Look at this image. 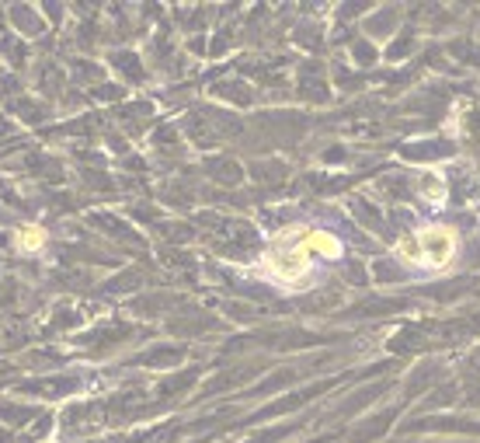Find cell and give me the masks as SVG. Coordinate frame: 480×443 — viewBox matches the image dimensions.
Listing matches in <instances>:
<instances>
[{
    "instance_id": "cell-1",
    "label": "cell",
    "mask_w": 480,
    "mask_h": 443,
    "mask_svg": "<svg viewBox=\"0 0 480 443\" xmlns=\"http://www.w3.org/2000/svg\"><path fill=\"white\" fill-rule=\"evenodd\" d=\"M459 237L446 224H424L411 237L397 241V259L411 269H446L456 259Z\"/></svg>"
},
{
    "instance_id": "cell-5",
    "label": "cell",
    "mask_w": 480,
    "mask_h": 443,
    "mask_svg": "<svg viewBox=\"0 0 480 443\" xmlns=\"http://www.w3.org/2000/svg\"><path fill=\"white\" fill-rule=\"evenodd\" d=\"M42 241H46V231H42V227H25V231H18V244H22L25 252H39Z\"/></svg>"
},
{
    "instance_id": "cell-4",
    "label": "cell",
    "mask_w": 480,
    "mask_h": 443,
    "mask_svg": "<svg viewBox=\"0 0 480 443\" xmlns=\"http://www.w3.org/2000/svg\"><path fill=\"white\" fill-rule=\"evenodd\" d=\"M422 199H428L432 207H439V203L446 199V182L435 175V172H428V175L422 178Z\"/></svg>"
},
{
    "instance_id": "cell-2",
    "label": "cell",
    "mask_w": 480,
    "mask_h": 443,
    "mask_svg": "<svg viewBox=\"0 0 480 443\" xmlns=\"http://www.w3.org/2000/svg\"><path fill=\"white\" fill-rule=\"evenodd\" d=\"M310 259H313V252H310V244H307V231H300V241H292V244H285V248H272V252L265 255L261 272H265L268 279L289 287V290H296V287H303L307 276H310Z\"/></svg>"
},
{
    "instance_id": "cell-3",
    "label": "cell",
    "mask_w": 480,
    "mask_h": 443,
    "mask_svg": "<svg viewBox=\"0 0 480 443\" xmlns=\"http://www.w3.org/2000/svg\"><path fill=\"white\" fill-rule=\"evenodd\" d=\"M307 244H310L313 255H320V259H327V262H338L341 259V241L331 231H307Z\"/></svg>"
}]
</instances>
